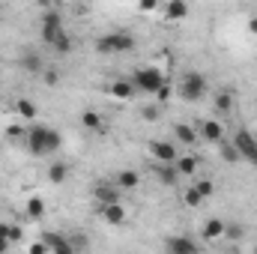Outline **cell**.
Returning <instances> with one entry per match:
<instances>
[{"label":"cell","mask_w":257,"mask_h":254,"mask_svg":"<svg viewBox=\"0 0 257 254\" xmlns=\"http://www.w3.org/2000/svg\"><path fill=\"white\" fill-rule=\"evenodd\" d=\"M42 42L51 45V48L60 51V54H69V51H72V39H69V33H66L63 18H60L57 9H48V12L42 15Z\"/></svg>","instance_id":"1"},{"label":"cell","mask_w":257,"mask_h":254,"mask_svg":"<svg viewBox=\"0 0 257 254\" xmlns=\"http://www.w3.org/2000/svg\"><path fill=\"white\" fill-rule=\"evenodd\" d=\"M60 144H63V135H60L57 129L39 126V123H33V126L27 129V150H30L33 156L57 153V150H60Z\"/></svg>","instance_id":"2"},{"label":"cell","mask_w":257,"mask_h":254,"mask_svg":"<svg viewBox=\"0 0 257 254\" xmlns=\"http://www.w3.org/2000/svg\"><path fill=\"white\" fill-rule=\"evenodd\" d=\"M132 84H135V90H141V93H147V96H156L168 81H165V75H162L156 66H141V69H135Z\"/></svg>","instance_id":"3"},{"label":"cell","mask_w":257,"mask_h":254,"mask_svg":"<svg viewBox=\"0 0 257 254\" xmlns=\"http://www.w3.org/2000/svg\"><path fill=\"white\" fill-rule=\"evenodd\" d=\"M135 48V36L132 33H105L96 39V51L99 54H126Z\"/></svg>","instance_id":"4"},{"label":"cell","mask_w":257,"mask_h":254,"mask_svg":"<svg viewBox=\"0 0 257 254\" xmlns=\"http://www.w3.org/2000/svg\"><path fill=\"white\" fill-rule=\"evenodd\" d=\"M206 96V78L203 72H186L180 84V99L183 102H200Z\"/></svg>","instance_id":"5"},{"label":"cell","mask_w":257,"mask_h":254,"mask_svg":"<svg viewBox=\"0 0 257 254\" xmlns=\"http://www.w3.org/2000/svg\"><path fill=\"white\" fill-rule=\"evenodd\" d=\"M150 156L159 165H177V159H180L177 144H171V141H150Z\"/></svg>","instance_id":"6"},{"label":"cell","mask_w":257,"mask_h":254,"mask_svg":"<svg viewBox=\"0 0 257 254\" xmlns=\"http://www.w3.org/2000/svg\"><path fill=\"white\" fill-rule=\"evenodd\" d=\"M168 254H200V245L192 236H168Z\"/></svg>","instance_id":"7"},{"label":"cell","mask_w":257,"mask_h":254,"mask_svg":"<svg viewBox=\"0 0 257 254\" xmlns=\"http://www.w3.org/2000/svg\"><path fill=\"white\" fill-rule=\"evenodd\" d=\"M39 239L48 245V251H51V254H75L72 242H69L66 236H60V233H42Z\"/></svg>","instance_id":"8"},{"label":"cell","mask_w":257,"mask_h":254,"mask_svg":"<svg viewBox=\"0 0 257 254\" xmlns=\"http://www.w3.org/2000/svg\"><path fill=\"white\" fill-rule=\"evenodd\" d=\"M200 138L209 141V144H221V141H224V126H221V120H203V123H200Z\"/></svg>","instance_id":"9"},{"label":"cell","mask_w":257,"mask_h":254,"mask_svg":"<svg viewBox=\"0 0 257 254\" xmlns=\"http://www.w3.org/2000/svg\"><path fill=\"white\" fill-rule=\"evenodd\" d=\"M21 69H24L27 75H42V72H45V63H42V57H39L33 48H27V51L21 54Z\"/></svg>","instance_id":"10"},{"label":"cell","mask_w":257,"mask_h":254,"mask_svg":"<svg viewBox=\"0 0 257 254\" xmlns=\"http://www.w3.org/2000/svg\"><path fill=\"white\" fill-rule=\"evenodd\" d=\"M126 206L123 203H111V206H102V221L105 224H123L126 221Z\"/></svg>","instance_id":"11"},{"label":"cell","mask_w":257,"mask_h":254,"mask_svg":"<svg viewBox=\"0 0 257 254\" xmlns=\"http://www.w3.org/2000/svg\"><path fill=\"white\" fill-rule=\"evenodd\" d=\"M96 200L102 203V206H111V203H120V197H123V191L117 189V186H96Z\"/></svg>","instance_id":"12"},{"label":"cell","mask_w":257,"mask_h":254,"mask_svg":"<svg viewBox=\"0 0 257 254\" xmlns=\"http://www.w3.org/2000/svg\"><path fill=\"white\" fill-rule=\"evenodd\" d=\"M224 230H227V224L221 221V218H209L206 224H203V230H200V239H221L224 236Z\"/></svg>","instance_id":"13"},{"label":"cell","mask_w":257,"mask_h":254,"mask_svg":"<svg viewBox=\"0 0 257 254\" xmlns=\"http://www.w3.org/2000/svg\"><path fill=\"white\" fill-rule=\"evenodd\" d=\"M153 171H156V177H159L162 186H177V183H180L177 165H159V168H153Z\"/></svg>","instance_id":"14"},{"label":"cell","mask_w":257,"mask_h":254,"mask_svg":"<svg viewBox=\"0 0 257 254\" xmlns=\"http://www.w3.org/2000/svg\"><path fill=\"white\" fill-rule=\"evenodd\" d=\"M108 93H111L114 99H120V102H128V99H135V93H138V90H135V84H132V81H114Z\"/></svg>","instance_id":"15"},{"label":"cell","mask_w":257,"mask_h":254,"mask_svg":"<svg viewBox=\"0 0 257 254\" xmlns=\"http://www.w3.org/2000/svg\"><path fill=\"white\" fill-rule=\"evenodd\" d=\"M165 15H168L171 21H183V18L189 15V3H186V0H171V3L165 6Z\"/></svg>","instance_id":"16"},{"label":"cell","mask_w":257,"mask_h":254,"mask_svg":"<svg viewBox=\"0 0 257 254\" xmlns=\"http://www.w3.org/2000/svg\"><path fill=\"white\" fill-rule=\"evenodd\" d=\"M81 126L90 129V132H105V120L96 111H81Z\"/></svg>","instance_id":"17"},{"label":"cell","mask_w":257,"mask_h":254,"mask_svg":"<svg viewBox=\"0 0 257 254\" xmlns=\"http://www.w3.org/2000/svg\"><path fill=\"white\" fill-rule=\"evenodd\" d=\"M138 183H141L138 171H120V174H117V189H120V191H132V189H138Z\"/></svg>","instance_id":"18"},{"label":"cell","mask_w":257,"mask_h":254,"mask_svg":"<svg viewBox=\"0 0 257 254\" xmlns=\"http://www.w3.org/2000/svg\"><path fill=\"white\" fill-rule=\"evenodd\" d=\"M15 111H18V117H21V120H36V114H39L36 102H30V99H24V96L15 102Z\"/></svg>","instance_id":"19"},{"label":"cell","mask_w":257,"mask_h":254,"mask_svg":"<svg viewBox=\"0 0 257 254\" xmlns=\"http://www.w3.org/2000/svg\"><path fill=\"white\" fill-rule=\"evenodd\" d=\"M174 138L180 144H197V132L192 126H186V123H174Z\"/></svg>","instance_id":"20"},{"label":"cell","mask_w":257,"mask_h":254,"mask_svg":"<svg viewBox=\"0 0 257 254\" xmlns=\"http://www.w3.org/2000/svg\"><path fill=\"white\" fill-rule=\"evenodd\" d=\"M177 171H180V177H192L197 171V159L194 156H180L177 159Z\"/></svg>","instance_id":"21"},{"label":"cell","mask_w":257,"mask_h":254,"mask_svg":"<svg viewBox=\"0 0 257 254\" xmlns=\"http://www.w3.org/2000/svg\"><path fill=\"white\" fill-rule=\"evenodd\" d=\"M218 153H221V159H224V162H230V165L242 159V156H239V150H236L230 141H221V144H218Z\"/></svg>","instance_id":"22"},{"label":"cell","mask_w":257,"mask_h":254,"mask_svg":"<svg viewBox=\"0 0 257 254\" xmlns=\"http://www.w3.org/2000/svg\"><path fill=\"white\" fill-rule=\"evenodd\" d=\"M66 174H69V168H66L63 162H54V165L48 168V180H51L54 186H60V183H66Z\"/></svg>","instance_id":"23"},{"label":"cell","mask_w":257,"mask_h":254,"mask_svg":"<svg viewBox=\"0 0 257 254\" xmlns=\"http://www.w3.org/2000/svg\"><path fill=\"white\" fill-rule=\"evenodd\" d=\"M27 215H30L33 221L42 218V215H45V200H42V197H30V200H27Z\"/></svg>","instance_id":"24"},{"label":"cell","mask_w":257,"mask_h":254,"mask_svg":"<svg viewBox=\"0 0 257 254\" xmlns=\"http://www.w3.org/2000/svg\"><path fill=\"white\" fill-rule=\"evenodd\" d=\"M215 108H218V111H224V114H227V111H230V108H233V96H230V93H227V90H221V93H218V96H215Z\"/></svg>","instance_id":"25"},{"label":"cell","mask_w":257,"mask_h":254,"mask_svg":"<svg viewBox=\"0 0 257 254\" xmlns=\"http://www.w3.org/2000/svg\"><path fill=\"white\" fill-rule=\"evenodd\" d=\"M6 239H9V245H15V242L24 239V230L18 224H6Z\"/></svg>","instance_id":"26"},{"label":"cell","mask_w":257,"mask_h":254,"mask_svg":"<svg viewBox=\"0 0 257 254\" xmlns=\"http://www.w3.org/2000/svg\"><path fill=\"white\" fill-rule=\"evenodd\" d=\"M192 189L197 191V194H200L203 200H206V197H209V194L215 191V186H212V180H200V183H197V186H192Z\"/></svg>","instance_id":"27"},{"label":"cell","mask_w":257,"mask_h":254,"mask_svg":"<svg viewBox=\"0 0 257 254\" xmlns=\"http://www.w3.org/2000/svg\"><path fill=\"white\" fill-rule=\"evenodd\" d=\"M183 200H186V206H192V209H197L200 203H203V197L197 194L194 189H189V191H183Z\"/></svg>","instance_id":"28"},{"label":"cell","mask_w":257,"mask_h":254,"mask_svg":"<svg viewBox=\"0 0 257 254\" xmlns=\"http://www.w3.org/2000/svg\"><path fill=\"white\" fill-rule=\"evenodd\" d=\"M42 81H45V84H48V87H57V84H60V72H57V69H51V66H48V69H45V72H42Z\"/></svg>","instance_id":"29"},{"label":"cell","mask_w":257,"mask_h":254,"mask_svg":"<svg viewBox=\"0 0 257 254\" xmlns=\"http://www.w3.org/2000/svg\"><path fill=\"white\" fill-rule=\"evenodd\" d=\"M159 114H162V111H159L156 105H144V108H141V117H144V120H150V123H153V120H159Z\"/></svg>","instance_id":"30"},{"label":"cell","mask_w":257,"mask_h":254,"mask_svg":"<svg viewBox=\"0 0 257 254\" xmlns=\"http://www.w3.org/2000/svg\"><path fill=\"white\" fill-rule=\"evenodd\" d=\"M30 254H51V251H48V245H45L42 239H36V242L30 245Z\"/></svg>","instance_id":"31"},{"label":"cell","mask_w":257,"mask_h":254,"mask_svg":"<svg viewBox=\"0 0 257 254\" xmlns=\"http://www.w3.org/2000/svg\"><path fill=\"white\" fill-rule=\"evenodd\" d=\"M224 236H230V239H242V227H239V224H233V227H227V230H224Z\"/></svg>","instance_id":"32"},{"label":"cell","mask_w":257,"mask_h":254,"mask_svg":"<svg viewBox=\"0 0 257 254\" xmlns=\"http://www.w3.org/2000/svg\"><path fill=\"white\" fill-rule=\"evenodd\" d=\"M156 99H159V102H162V105H165V102H168V99H171V87H168V84H165V87H162V90H159V93H156Z\"/></svg>","instance_id":"33"},{"label":"cell","mask_w":257,"mask_h":254,"mask_svg":"<svg viewBox=\"0 0 257 254\" xmlns=\"http://www.w3.org/2000/svg\"><path fill=\"white\" fill-rule=\"evenodd\" d=\"M153 9H156V0H144L141 3V12H153Z\"/></svg>","instance_id":"34"},{"label":"cell","mask_w":257,"mask_h":254,"mask_svg":"<svg viewBox=\"0 0 257 254\" xmlns=\"http://www.w3.org/2000/svg\"><path fill=\"white\" fill-rule=\"evenodd\" d=\"M9 251V239H6V236H0V254H6Z\"/></svg>","instance_id":"35"},{"label":"cell","mask_w":257,"mask_h":254,"mask_svg":"<svg viewBox=\"0 0 257 254\" xmlns=\"http://www.w3.org/2000/svg\"><path fill=\"white\" fill-rule=\"evenodd\" d=\"M248 30H251V33H257V15L251 18V21H248Z\"/></svg>","instance_id":"36"},{"label":"cell","mask_w":257,"mask_h":254,"mask_svg":"<svg viewBox=\"0 0 257 254\" xmlns=\"http://www.w3.org/2000/svg\"><path fill=\"white\" fill-rule=\"evenodd\" d=\"M254 254H257V245H254Z\"/></svg>","instance_id":"37"}]
</instances>
